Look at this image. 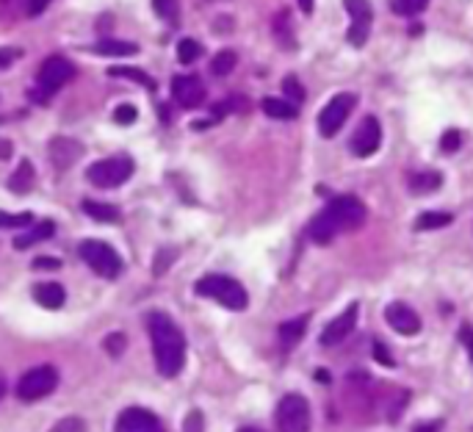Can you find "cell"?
<instances>
[{"mask_svg":"<svg viewBox=\"0 0 473 432\" xmlns=\"http://www.w3.org/2000/svg\"><path fill=\"white\" fill-rule=\"evenodd\" d=\"M451 222H454V216L445 211H426L415 219V230H438V228H448Z\"/></svg>","mask_w":473,"mask_h":432,"instance_id":"cell-22","label":"cell"},{"mask_svg":"<svg viewBox=\"0 0 473 432\" xmlns=\"http://www.w3.org/2000/svg\"><path fill=\"white\" fill-rule=\"evenodd\" d=\"M11 153H14V147H11V141H8V139H0V161H6V158H11Z\"/></svg>","mask_w":473,"mask_h":432,"instance_id":"cell-43","label":"cell"},{"mask_svg":"<svg viewBox=\"0 0 473 432\" xmlns=\"http://www.w3.org/2000/svg\"><path fill=\"white\" fill-rule=\"evenodd\" d=\"M460 131H445L443 133V139H440V150L443 153H454L457 147H460Z\"/></svg>","mask_w":473,"mask_h":432,"instance_id":"cell-37","label":"cell"},{"mask_svg":"<svg viewBox=\"0 0 473 432\" xmlns=\"http://www.w3.org/2000/svg\"><path fill=\"white\" fill-rule=\"evenodd\" d=\"M83 211L97 219V222H119V211L114 205H105V202H95V199H83Z\"/></svg>","mask_w":473,"mask_h":432,"instance_id":"cell-24","label":"cell"},{"mask_svg":"<svg viewBox=\"0 0 473 432\" xmlns=\"http://www.w3.org/2000/svg\"><path fill=\"white\" fill-rule=\"evenodd\" d=\"M354 103L357 98L354 95H335V98L329 100L324 108H321V114H318V131L321 136H327V139H332L335 133L344 128V122L349 119V114H351V108H354Z\"/></svg>","mask_w":473,"mask_h":432,"instance_id":"cell-8","label":"cell"},{"mask_svg":"<svg viewBox=\"0 0 473 432\" xmlns=\"http://www.w3.org/2000/svg\"><path fill=\"white\" fill-rule=\"evenodd\" d=\"M47 6H50V0H28V14L36 17V14H42Z\"/></svg>","mask_w":473,"mask_h":432,"instance_id":"cell-42","label":"cell"},{"mask_svg":"<svg viewBox=\"0 0 473 432\" xmlns=\"http://www.w3.org/2000/svg\"><path fill=\"white\" fill-rule=\"evenodd\" d=\"M426 3H429V0H390L393 11L402 14V17H415V14H421V11L426 8Z\"/></svg>","mask_w":473,"mask_h":432,"instance_id":"cell-28","label":"cell"},{"mask_svg":"<svg viewBox=\"0 0 473 432\" xmlns=\"http://www.w3.org/2000/svg\"><path fill=\"white\" fill-rule=\"evenodd\" d=\"M172 95L183 108H197L205 103V86L197 75H177L172 81Z\"/></svg>","mask_w":473,"mask_h":432,"instance_id":"cell-15","label":"cell"},{"mask_svg":"<svg viewBox=\"0 0 473 432\" xmlns=\"http://www.w3.org/2000/svg\"><path fill=\"white\" fill-rule=\"evenodd\" d=\"M114 119L119 122V125H133L136 119H139V111H136V105H130V103H122L117 111H114Z\"/></svg>","mask_w":473,"mask_h":432,"instance_id":"cell-34","label":"cell"},{"mask_svg":"<svg viewBox=\"0 0 473 432\" xmlns=\"http://www.w3.org/2000/svg\"><path fill=\"white\" fill-rule=\"evenodd\" d=\"M202 430H205L202 413H199V410H191L189 416H186V421H183V432H202Z\"/></svg>","mask_w":473,"mask_h":432,"instance_id":"cell-36","label":"cell"},{"mask_svg":"<svg viewBox=\"0 0 473 432\" xmlns=\"http://www.w3.org/2000/svg\"><path fill=\"white\" fill-rule=\"evenodd\" d=\"M238 432H263V430H257V427H241Z\"/></svg>","mask_w":473,"mask_h":432,"instance_id":"cell-49","label":"cell"},{"mask_svg":"<svg viewBox=\"0 0 473 432\" xmlns=\"http://www.w3.org/2000/svg\"><path fill=\"white\" fill-rule=\"evenodd\" d=\"M299 8H302L305 14H313V0H299Z\"/></svg>","mask_w":473,"mask_h":432,"instance_id":"cell-46","label":"cell"},{"mask_svg":"<svg viewBox=\"0 0 473 432\" xmlns=\"http://www.w3.org/2000/svg\"><path fill=\"white\" fill-rule=\"evenodd\" d=\"M33 222L31 211H23V214H6L0 211V228H28Z\"/></svg>","mask_w":473,"mask_h":432,"instance_id":"cell-30","label":"cell"},{"mask_svg":"<svg viewBox=\"0 0 473 432\" xmlns=\"http://www.w3.org/2000/svg\"><path fill=\"white\" fill-rule=\"evenodd\" d=\"M308 325H310V316H308V313H302V316H296V319H291V322H283V325H280V341H283L285 346L299 344V341L305 338V332H308Z\"/></svg>","mask_w":473,"mask_h":432,"instance_id":"cell-19","label":"cell"},{"mask_svg":"<svg viewBox=\"0 0 473 432\" xmlns=\"http://www.w3.org/2000/svg\"><path fill=\"white\" fill-rule=\"evenodd\" d=\"M194 288H197L199 297L216 299L227 310H247V305H250V297H247L244 286L238 280L227 277V274H208Z\"/></svg>","mask_w":473,"mask_h":432,"instance_id":"cell-3","label":"cell"},{"mask_svg":"<svg viewBox=\"0 0 473 432\" xmlns=\"http://www.w3.org/2000/svg\"><path fill=\"white\" fill-rule=\"evenodd\" d=\"M53 230H56V225H53V222H42V225H36L31 233H25V235H17V238H14V250H28V247L36 244V241L50 238Z\"/></svg>","mask_w":473,"mask_h":432,"instance_id":"cell-23","label":"cell"},{"mask_svg":"<svg viewBox=\"0 0 473 432\" xmlns=\"http://www.w3.org/2000/svg\"><path fill=\"white\" fill-rule=\"evenodd\" d=\"M235 64H238V56L233 50H219L214 56V62H211V72L214 75H230L235 69Z\"/></svg>","mask_w":473,"mask_h":432,"instance_id":"cell-26","label":"cell"},{"mask_svg":"<svg viewBox=\"0 0 473 432\" xmlns=\"http://www.w3.org/2000/svg\"><path fill=\"white\" fill-rule=\"evenodd\" d=\"M385 319H387V325H390L393 330L402 332V335H418V332H421V319H418V313L412 310L410 305H404V302H390V305L385 308Z\"/></svg>","mask_w":473,"mask_h":432,"instance_id":"cell-14","label":"cell"},{"mask_svg":"<svg viewBox=\"0 0 473 432\" xmlns=\"http://www.w3.org/2000/svg\"><path fill=\"white\" fill-rule=\"evenodd\" d=\"M136 164L127 156H114V158H103L89 166V180L97 189H117L122 186L127 177L133 175Z\"/></svg>","mask_w":473,"mask_h":432,"instance_id":"cell-7","label":"cell"},{"mask_svg":"<svg viewBox=\"0 0 473 432\" xmlns=\"http://www.w3.org/2000/svg\"><path fill=\"white\" fill-rule=\"evenodd\" d=\"M72 75H75V66L69 64L66 59L50 56V59H45L42 66H39L36 81H39V86H42L45 95H53L56 89H62L66 81H72Z\"/></svg>","mask_w":473,"mask_h":432,"instance_id":"cell-9","label":"cell"},{"mask_svg":"<svg viewBox=\"0 0 473 432\" xmlns=\"http://www.w3.org/2000/svg\"><path fill=\"white\" fill-rule=\"evenodd\" d=\"M103 346H105V352H111L114 358H119L122 352H125V346H127V338L122 335V332H111L105 341H103Z\"/></svg>","mask_w":473,"mask_h":432,"instance_id":"cell-33","label":"cell"},{"mask_svg":"<svg viewBox=\"0 0 473 432\" xmlns=\"http://www.w3.org/2000/svg\"><path fill=\"white\" fill-rule=\"evenodd\" d=\"M147 330L153 338L158 371L163 377H177L183 363H186V338H183L180 327L166 313H150L147 316Z\"/></svg>","mask_w":473,"mask_h":432,"instance_id":"cell-2","label":"cell"},{"mask_svg":"<svg viewBox=\"0 0 473 432\" xmlns=\"http://www.w3.org/2000/svg\"><path fill=\"white\" fill-rule=\"evenodd\" d=\"M59 266H62V261H59V258H47V255L33 261V269H50V272H56Z\"/></svg>","mask_w":473,"mask_h":432,"instance_id":"cell-41","label":"cell"},{"mask_svg":"<svg viewBox=\"0 0 473 432\" xmlns=\"http://www.w3.org/2000/svg\"><path fill=\"white\" fill-rule=\"evenodd\" d=\"M33 299L47 310H59L66 294H64V286H59V283H39V286H33Z\"/></svg>","mask_w":473,"mask_h":432,"instance_id":"cell-17","label":"cell"},{"mask_svg":"<svg viewBox=\"0 0 473 432\" xmlns=\"http://www.w3.org/2000/svg\"><path fill=\"white\" fill-rule=\"evenodd\" d=\"M117 432H166L156 413L144 407H127L117 419Z\"/></svg>","mask_w":473,"mask_h":432,"instance_id":"cell-11","label":"cell"},{"mask_svg":"<svg viewBox=\"0 0 473 432\" xmlns=\"http://www.w3.org/2000/svg\"><path fill=\"white\" fill-rule=\"evenodd\" d=\"M263 111H266V117H274V119H293L296 114H299V108L293 105V103H288V100H277V98H266L263 103Z\"/></svg>","mask_w":473,"mask_h":432,"instance_id":"cell-21","label":"cell"},{"mask_svg":"<svg viewBox=\"0 0 473 432\" xmlns=\"http://www.w3.org/2000/svg\"><path fill=\"white\" fill-rule=\"evenodd\" d=\"M59 385V371L53 366H36L28 368L20 383H17V397L23 402H39V399L50 397Z\"/></svg>","mask_w":473,"mask_h":432,"instance_id":"cell-5","label":"cell"},{"mask_svg":"<svg viewBox=\"0 0 473 432\" xmlns=\"http://www.w3.org/2000/svg\"><path fill=\"white\" fill-rule=\"evenodd\" d=\"M283 92H285V98L291 100L293 105H299V103H305V86L293 78V75H288L283 81Z\"/></svg>","mask_w":473,"mask_h":432,"instance_id":"cell-31","label":"cell"},{"mask_svg":"<svg viewBox=\"0 0 473 432\" xmlns=\"http://www.w3.org/2000/svg\"><path fill=\"white\" fill-rule=\"evenodd\" d=\"M17 56H23V50H17V47H0V66H8Z\"/></svg>","mask_w":473,"mask_h":432,"instance_id":"cell-40","label":"cell"},{"mask_svg":"<svg viewBox=\"0 0 473 432\" xmlns=\"http://www.w3.org/2000/svg\"><path fill=\"white\" fill-rule=\"evenodd\" d=\"M374 358H377L382 366H393V355L387 352V346L382 341H374Z\"/></svg>","mask_w":473,"mask_h":432,"instance_id":"cell-39","label":"cell"},{"mask_svg":"<svg viewBox=\"0 0 473 432\" xmlns=\"http://www.w3.org/2000/svg\"><path fill=\"white\" fill-rule=\"evenodd\" d=\"M111 75H117V78H130V81H139V83L147 86V89H156V81H153L150 75H144L141 69H136V66H114Z\"/></svg>","mask_w":473,"mask_h":432,"instance_id":"cell-27","label":"cell"},{"mask_svg":"<svg viewBox=\"0 0 473 432\" xmlns=\"http://www.w3.org/2000/svg\"><path fill=\"white\" fill-rule=\"evenodd\" d=\"M277 430L308 432L310 430V404L302 394H285L277 404Z\"/></svg>","mask_w":473,"mask_h":432,"instance_id":"cell-6","label":"cell"},{"mask_svg":"<svg viewBox=\"0 0 473 432\" xmlns=\"http://www.w3.org/2000/svg\"><path fill=\"white\" fill-rule=\"evenodd\" d=\"M83 156V144L78 139H69V136H56L50 141V161L56 169H69L81 161Z\"/></svg>","mask_w":473,"mask_h":432,"instance_id":"cell-16","label":"cell"},{"mask_svg":"<svg viewBox=\"0 0 473 432\" xmlns=\"http://www.w3.org/2000/svg\"><path fill=\"white\" fill-rule=\"evenodd\" d=\"M156 11L163 20H175L177 17V0H153Z\"/></svg>","mask_w":473,"mask_h":432,"instance_id":"cell-35","label":"cell"},{"mask_svg":"<svg viewBox=\"0 0 473 432\" xmlns=\"http://www.w3.org/2000/svg\"><path fill=\"white\" fill-rule=\"evenodd\" d=\"M3 394H6V380L0 377V399H3Z\"/></svg>","mask_w":473,"mask_h":432,"instance_id":"cell-48","label":"cell"},{"mask_svg":"<svg viewBox=\"0 0 473 432\" xmlns=\"http://www.w3.org/2000/svg\"><path fill=\"white\" fill-rule=\"evenodd\" d=\"M440 172H418L410 177V192L412 194H429V192L440 189Z\"/></svg>","mask_w":473,"mask_h":432,"instance_id":"cell-20","label":"cell"},{"mask_svg":"<svg viewBox=\"0 0 473 432\" xmlns=\"http://www.w3.org/2000/svg\"><path fill=\"white\" fill-rule=\"evenodd\" d=\"M33 183H36V172H33V164L28 158H23L20 166L14 169V175L8 177V189L14 192V194H28L33 189Z\"/></svg>","mask_w":473,"mask_h":432,"instance_id":"cell-18","label":"cell"},{"mask_svg":"<svg viewBox=\"0 0 473 432\" xmlns=\"http://www.w3.org/2000/svg\"><path fill=\"white\" fill-rule=\"evenodd\" d=\"M379 141H382V128H379L377 117H366L351 136V153L360 158H368L379 150Z\"/></svg>","mask_w":473,"mask_h":432,"instance_id":"cell-12","label":"cell"},{"mask_svg":"<svg viewBox=\"0 0 473 432\" xmlns=\"http://www.w3.org/2000/svg\"><path fill=\"white\" fill-rule=\"evenodd\" d=\"M315 380H321V383H329V374H327L324 368H318V371H315Z\"/></svg>","mask_w":473,"mask_h":432,"instance_id":"cell-47","label":"cell"},{"mask_svg":"<svg viewBox=\"0 0 473 432\" xmlns=\"http://www.w3.org/2000/svg\"><path fill=\"white\" fill-rule=\"evenodd\" d=\"M344 3H346V11L351 14L349 42L360 47V45L368 39V31H371V20H374L371 3H368V0H344Z\"/></svg>","mask_w":473,"mask_h":432,"instance_id":"cell-10","label":"cell"},{"mask_svg":"<svg viewBox=\"0 0 473 432\" xmlns=\"http://www.w3.org/2000/svg\"><path fill=\"white\" fill-rule=\"evenodd\" d=\"M139 47L133 42H117V39H105L95 45V53L97 56H133Z\"/></svg>","mask_w":473,"mask_h":432,"instance_id":"cell-25","label":"cell"},{"mask_svg":"<svg viewBox=\"0 0 473 432\" xmlns=\"http://www.w3.org/2000/svg\"><path fill=\"white\" fill-rule=\"evenodd\" d=\"M443 421H432V424H421V427H415L412 432H440Z\"/></svg>","mask_w":473,"mask_h":432,"instance_id":"cell-45","label":"cell"},{"mask_svg":"<svg viewBox=\"0 0 473 432\" xmlns=\"http://www.w3.org/2000/svg\"><path fill=\"white\" fill-rule=\"evenodd\" d=\"M175 255H177L175 250H160V252H158V258H156V266H153V272H156V274H163V272L169 269V261H172Z\"/></svg>","mask_w":473,"mask_h":432,"instance_id":"cell-38","label":"cell"},{"mask_svg":"<svg viewBox=\"0 0 473 432\" xmlns=\"http://www.w3.org/2000/svg\"><path fill=\"white\" fill-rule=\"evenodd\" d=\"M78 255L95 269L100 277H117L122 272V258L117 255L114 247H108L100 238H86L78 247Z\"/></svg>","mask_w":473,"mask_h":432,"instance_id":"cell-4","label":"cell"},{"mask_svg":"<svg viewBox=\"0 0 473 432\" xmlns=\"http://www.w3.org/2000/svg\"><path fill=\"white\" fill-rule=\"evenodd\" d=\"M50 432H86V421L81 416H66L62 421H56Z\"/></svg>","mask_w":473,"mask_h":432,"instance_id":"cell-32","label":"cell"},{"mask_svg":"<svg viewBox=\"0 0 473 432\" xmlns=\"http://www.w3.org/2000/svg\"><path fill=\"white\" fill-rule=\"evenodd\" d=\"M357 313H360V305L351 302L338 319H332V322L324 327V332H321V346H335V344H341L349 332L357 327Z\"/></svg>","mask_w":473,"mask_h":432,"instance_id":"cell-13","label":"cell"},{"mask_svg":"<svg viewBox=\"0 0 473 432\" xmlns=\"http://www.w3.org/2000/svg\"><path fill=\"white\" fill-rule=\"evenodd\" d=\"M199 53H202V47H199V42H194V39H183V42L177 45V59H180V64H194V62L199 59Z\"/></svg>","mask_w":473,"mask_h":432,"instance_id":"cell-29","label":"cell"},{"mask_svg":"<svg viewBox=\"0 0 473 432\" xmlns=\"http://www.w3.org/2000/svg\"><path fill=\"white\" fill-rule=\"evenodd\" d=\"M462 341L468 344V352H471V361H473V330L468 327V325L462 327Z\"/></svg>","mask_w":473,"mask_h":432,"instance_id":"cell-44","label":"cell"},{"mask_svg":"<svg viewBox=\"0 0 473 432\" xmlns=\"http://www.w3.org/2000/svg\"><path fill=\"white\" fill-rule=\"evenodd\" d=\"M363 222H366V205L351 194H344V197L332 199L321 214H315L308 233L315 244L327 247V244H332V238L338 233L357 230Z\"/></svg>","mask_w":473,"mask_h":432,"instance_id":"cell-1","label":"cell"}]
</instances>
